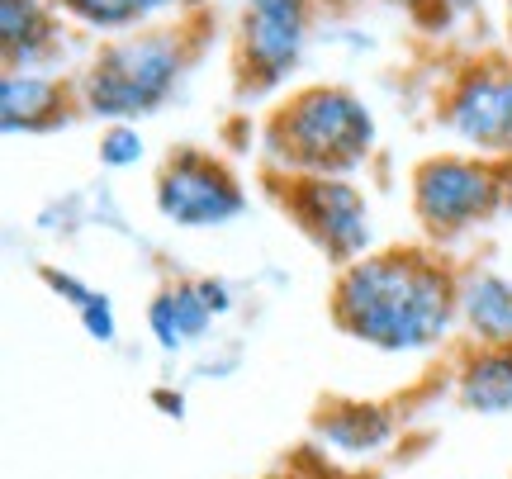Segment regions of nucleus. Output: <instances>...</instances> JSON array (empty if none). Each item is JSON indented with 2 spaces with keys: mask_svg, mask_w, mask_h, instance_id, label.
I'll return each mask as SVG.
<instances>
[{
  "mask_svg": "<svg viewBox=\"0 0 512 479\" xmlns=\"http://www.w3.org/2000/svg\"><path fill=\"white\" fill-rule=\"evenodd\" d=\"M76 318H81V328H86L91 342H100V347H114V342H119V318H114V304L105 290H95V299Z\"/></svg>",
  "mask_w": 512,
  "mask_h": 479,
  "instance_id": "f3484780",
  "label": "nucleus"
},
{
  "mask_svg": "<svg viewBox=\"0 0 512 479\" xmlns=\"http://www.w3.org/2000/svg\"><path fill=\"white\" fill-rule=\"evenodd\" d=\"M53 5L72 29L105 43V38H124L138 29H157V24L200 19L209 0H53Z\"/></svg>",
  "mask_w": 512,
  "mask_h": 479,
  "instance_id": "9d476101",
  "label": "nucleus"
},
{
  "mask_svg": "<svg viewBox=\"0 0 512 479\" xmlns=\"http://www.w3.org/2000/svg\"><path fill=\"white\" fill-rule=\"evenodd\" d=\"M200 295H204V304L214 309V318H228V314H233V285H228V280L200 276Z\"/></svg>",
  "mask_w": 512,
  "mask_h": 479,
  "instance_id": "6ab92c4d",
  "label": "nucleus"
},
{
  "mask_svg": "<svg viewBox=\"0 0 512 479\" xmlns=\"http://www.w3.org/2000/svg\"><path fill=\"white\" fill-rule=\"evenodd\" d=\"M38 280H43V285H48L57 299H67L76 314H81V309H86V304L95 299L91 285H86L81 276H72V271H62V266H38Z\"/></svg>",
  "mask_w": 512,
  "mask_h": 479,
  "instance_id": "a211bd4d",
  "label": "nucleus"
},
{
  "mask_svg": "<svg viewBox=\"0 0 512 479\" xmlns=\"http://www.w3.org/2000/svg\"><path fill=\"white\" fill-rule=\"evenodd\" d=\"M460 323L475 347H512V276L489 266L460 271Z\"/></svg>",
  "mask_w": 512,
  "mask_h": 479,
  "instance_id": "f8f14e48",
  "label": "nucleus"
},
{
  "mask_svg": "<svg viewBox=\"0 0 512 479\" xmlns=\"http://www.w3.org/2000/svg\"><path fill=\"white\" fill-rule=\"evenodd\" d=\"M95 157H100V166H110V171L138 166L147 157L143 129H138V124H105V129H100V143H95Z\"/></svg>",
  "mask_w": 512,
  "mask_h": 479,
  "instance_id": "dca6fc26",
  "label": "nucleus"
},
{
  "mask_svg": "<svg viewBox=\"0 0 512 479\" xmlns=\"http://www.w3.org/2000/svg\"><path fill=\"white\" fill-rule=\"evenodd\" d=\"M76 86L67 72H5L0 76V129L10 138H29V133H53L72 124Z\"/></svg>",
  "mask_w": 512,
  "mask_h": 479,
  "instance_id": "6e6552de",
  "label": "nucleus"
},
{
  "mask_svg": "<svg viewBox=\"0 0 512 479\" xmlns=\"http://www.w3.org/2000/svg\"><path fill=\"white\" fill-rule=\"evenodd\" d=\"M460 404L479 418L512 413V347H475L456 375Z\"/></svg>",
  "mask_w": 512,
  "mask_h": 479,
  "instance_id": "4468645a",
  "label": "nucleus"
},
{
  "mask_svg": "<svg viewBox=\"0 0 512 479\" xmlns=\"http://www.w3.org/2000/svg\"><path fill=\"white\" fill-rule=\"evenodd\" d=\"M384 5L403 10V15L413 19L418 29H427V34H446V29L465 24L484 0H384Z\"/></svg>",
  "mask_w": 512,
  "mask_h": 479,
  "instance_id": "2eb2a0df",
  "label": "nucleus"
},
{
  "mask_svg": "<svg viewBox=\"0 0 512 479\" xmlns=\"http://www.w3.org/2000/svg\"><path fill=\"white\" fill-rule=\"evenodd\" d=\"M375 148V110L337 81L290 91L261 124V162L271 166V176H351L375 157Z\"/></svg>",
  "mask_w": 512,
  "mask_h": 479,
  "instance_id": "7ed1b4c3",
  "label": "nucleus"
},
{
  "mask_svg": "<svg viewBox=\"0 0 512 479\" xmlns=\"http://www.w3.org/2000/svg\"><path fill=\"white\" fill-rule=\"evenodd\" d=\"M200 24L204 15L95 43V53L72 72L81 114L100 124H143L162 114L200 62Z\"/></svg>",
  "mask_w": 512,
  "mask_h": 479,
  "instance_id": "f03ea898",
  "label": "nucleus"
},
{
  "mask_svg": "<svg viewBox=\"0 0 512 479\" xmlns=\"http://www.w3.org/2000/svg\"><path fill=\"white\" fill-rule=\"evenodd\" d=\"M394 437H399L394 408L366 404V399H332L313 418V442L328 446V456H347V461L380 456Z\"/></svg>",
  "mask_w": 512,
  "mask_h": 479,
  "instance_id": "9b49d317",
  "label": "nucleus"
},
{
  "mask_svg": "<svg viewBox=\"0 0 512 479\" xmlns=\"http://www.w3.org/2000/svg\"><path fill=\"white\" fill-rule=\"evenodd\" d=\"M280 209L299 223V233L342 271L370 257L375 242V209L351 176H271Z\"/></svg>",
  "mask_w": 512,
  "mask_h": 479,
  "instance_id": "39448f33",
  "label": "nucleus"
},
{
  "mask_svg": "<svg viewBox=\"0 0 512 479\" xmlns=\"http://www.w3.org/2000/svg\"><path fill=\"white\" fill-rule=\"evenodd\" d=\"M512 190V162L479 152H432L408 176L413 219L432 242H456L503 209Z\"/></svg>",
  "mask_w": 512,
  "mask_h": 479,
  "instance_id": "20e7f679",
  "label": "nucleus"
},
{
  "mask_svg": "<svg viewBox=\"0 0 512 479\" xmlns=\"http://www.w3.org/2000/svg\"><path fill=\"white\" fill-rule=\"evenodd\" d=\"M152 204L176 228H228L247 214V190L233 166L204 148H176L157 166Z\"/></svg>",
  "mask_w": 512,
  "mask_h": 479,
  "instance_id": "0eeeda50",
  "label": "nucleus"
},
{
  "mask_svg": "<svg viewBox=\"0 0 512 479\" xmlns=\"http://www.w3.org/2000/svg\"><path fill=\"white\" fill-rule=\"evenodd\" d=\"M503 162H512V62H503Z\"/></svg>",
  "mask_w": 512,
  "mask_h": 479,
  "instance_id": "412c9836",
  "label": "nucleus"
},
{
  "mask_svg": "<svg viewBox=\"0 0 512 479\" xmlns=\"http://www.w3.org/2000/svg\"><path fill=\"white\" fill-rule=\"evenodd\" d=\"M328 314L361 347L418 356L456 332L460 271L427 247H380L337 271Z\"/></svg>",
  "mask_w": 512,
  "mask_h": 479,
  "instance_id": "f257e3e1",
  "label": "nucleus"
},
{
  "mask_svg": "<svg viewBox=\"0 0 512 479\" xmlns=\"http://www.w3.org/2000/svg\"><path fill=\"white\" fill-rule=\"evenodd\" d=\"M152 408H162V418H176V423H181L185 418V394L181 389H171V385H157L152 389Z\"/></svg>",
  "mask_w": 512,
  "mask_h": 479,
  "instance_id": "aec40b11",
  "label": "nucleus"
},
{
  "mask_svg": "<svg viewBox=\"0 0 512 479\" xmlns=\"http://www.w3.org/2000/svg\"><path fill=\"white\" fill-rule=\"evenodd\" d=\"M214 328V309L204 304L200 280H171L147 299V332L157 337L166 356L204 342V332Z\"/></svg>",
  "mask_w": 512,
  "mask_h": 479,
  "instance_id": "ddd939ff",
  "label": "nucleus"
},
{
  "mask_svg": "<svg viewBox=\"0 0 512 479\" xmlns=\"http://www.w3.org/2000/svg\"><path fill=\"white\" fill-rule=\"evenodd\" d=\"M503 34H508V48H512V0H503Z\"/></svg>",
  "mask_w": 512,
  "mask_h": 479,
  "instance_id": "4be33fe9",
  "label": "nucleus"
},
{
  "mask_svg": "<svg viewBox=\"0 0 512 479\" xmlns=\"http://www.w3.org/2000/svg\"><path fill=\"white\" fill-rule=\"evenodd\" d=\"M62 53H67V19L53 0H0L5 72H57Z\"/></svg>",
  "mask_w": 512,
  "mask_h": 479,
  "instance_id": "1a4fd4ad",
  "label": "nucleus"
},
{
  "mask_svg": "<svg viewBox=\"0 0 512 479\" xmlns=\"http://www.w3.org/2000/svg\"><path fill=\"white\" fill-rule=\"evenodd\" d=\"M313 0H242L233 34V76L242 100L275 95L309 53Z\"/></svg>",
  "mask_w": 512,
  "mask_h": 479,
  "instance_id": "423d86ee",
  "label": "nucleus"
}]
</instances>
